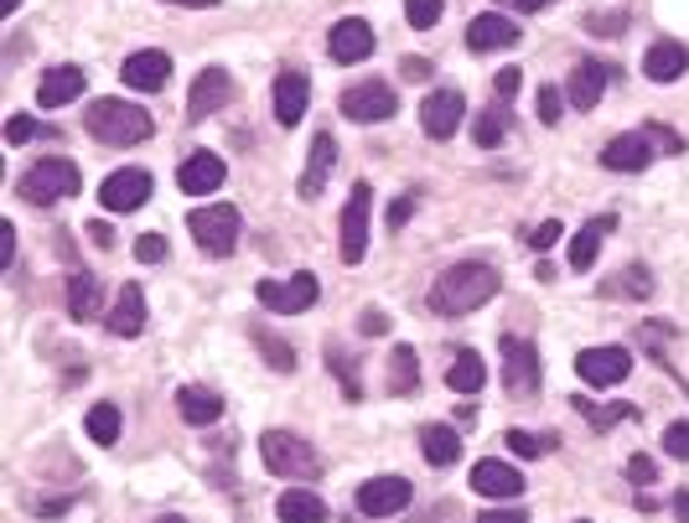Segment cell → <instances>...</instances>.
Instances as JSON below:
<instances>
[{"label":"cell","mask_w":689,"mask_h":523,"mask_svg":"<svg viewBox=\"0 0 689 523\" xmlns=\"http://www.w3.org/2000/svg\"><path fill=\"white\" fill-rule=\"evenodd\" d=\"M223 176H229V166H223V155L213 151H197L182 161V172H177V187L182 193H192V197H208L223 187Z\"/></svg>","instance_id":"obj_17"},{"label":"cell","mask_w":689,"mask_h":523,"mask_svg":"<svg viewBox=\"0 0 689 523\" xmlns=\"http://www.w3.org/2000/svg\"><path fill=\"white\" fill-rule=\"evenodd\" d=\"M649 140H653V146H664L669 155H679V151H685V140L674 136V130H664V125H649Z\"/></svg>","instance_id":"obj_48"},{"label":"cell","mask_w":689,"mask_h":523,"mask_svg":"<svg viewBox=\"0 0 689 523\" xmlns=\"http://www.w3.org/2000/svg\"><path fill=\"white\" fill-rule=\"evenodd\" d=\"M369 208H374V187L369 182H358L353 197H348V208H342V265H358L363 259V249H369Z\"/></svg>","instance_id":"obj_8"},{"label":"cell","mask_w":689,"mask_h":523,"mask_svg":"<svg viewBox=\"0 0 689 523\" xmlns=\"http://www.w3.org/2000/svg\"><path fill=\"white\" fill-rule=\"evenodd\" d=\"M611 68L596 58H581L571 68V83H565V98H571L575 109H596V98H602V89H607Z\"/></svg>","instance_id":"obj_22"},{"label":"cell","mask_w":689,"mask_h":523,"mask_svg":"<svg viewBox=\"0 0 689 523\" xmlns=\"http://www.w3.org/2000/svg\"><path fill=\"white\" fill-rule=\"evenodd\" d=\"M482 379H488V369H482V358H477L472 348H462L452 358V369H446V384H452L456 394H477V388H482Z\"/></svg>","instance_id":"obj_32"},{"label":"cell","mask_w":689,"mask_h":523,"mask_svg":"<svg viewBox=\"0 0 689 523\" xmlns=\"http://www.w3.org/2000/svg\"><path fill=\"white\" fill-rule=\"evenodd\" d=\"M611 229H617V218L602 213V218H591L586 229H581V233L571 239V270H575V275L596 265V254H602V244H607V233H611Z\"/></svg>","instance_id":"obj_26"},{"label":"cell","mask_w":689,"mask_h":523,"mask_svg":"<svg viewBox=\"0 0 689 523\" xmlns=\"http://www.w3.org/2000/svg\"><path fill=\"white\" fill-rule=\"evenodd\" d=\"M498 286H503L498 265H488V259H462V265H452L431 286V311L435 316H467V311L488 306L492 295H498Z\"/></svg>","instance_id":"obj_1"},{"label":"cell","mask_w":689,"mask_h":523,"mask_svg":"<svg viewBox=\"0 0 689 523\" xmlns=\"http://www.w3.org/2000/svg\"><path fill=\"white\" fill-rule=\"evenodd\" d=\"M327 369L337 373V384H342V394H348V399H363V373H358V363L348 358V352L327 348Z\"/></svg>","instance_id":"obj_36"},{"label":"cell","mask_w":689,"mask_h":523,"mask_svg":"<svg viewBox=\"0 0 689 523\" xmlns=\"http://www.w3.org/2000/svg\"><path fill=\"white\" fill-rule=\"evenodd\" d=\"M21 11V0H0V16H16Z\"/></svg>","instance_id":"obj_58"},{"label":"cell","mask_w":689,"mask_h":523,"mask_svg":"<svg viewBox=\"0 0 689 523\" xmlns=\"http://www.w3.org/2000/svg\"><path fill=\"white\" fill-rule=\"evenodd\" d=\"M664 451H669L674 462H689V420H674V426L664 430Z\"/></svg>","instance_id":"obj_42"},{"label":"cell","mask_w":689,"mask_h":523,"mask_svg":"<svg viewBox=\"0 0 689 523\" xmlns=\"http://www.w3.org/2000/svg\"><path fill=\"white\" fill-rule=\"evenodd\" d=\"M83 125H89V136L98 146H140V140H151V115L140 104H130V98H94Z\"/></svg>","instance_id":"obj_2"},{"label":"cell","mask_w":689,"mask_h":523,"mask_svg":"<svg viewBox=\"0 0 689 523\" xmlns=\"http://www.w3.org/2000/svg\"><path fill=\"white\" fill-rule=\"evenodd\" d=\"M151 197V172H140V166H125V172H109L98 182V202L104 208H115V213H130Z\"/></svg>","instance_id":"obj_12"},{"label":"cell","mask_w":689,"mask_h":523,"mask_svg":"<svg viewBox=\"0 0 689 523\" xmlns=\"http://www.w3.org/2000/svg\"><path fill=\"white\" fill-rule=\"evenodd\" d=\"M492 89H498V104H503V98H513V94H518V68H503Z\"/></svg>","instance_id":"obj_52"},{"label":"cell","mask_w":689,"mask_h":523,"mask_svg":"<svg viewBox=\"0 0 689 523\" xmlns=\"http://www.w3.org/2000/svg\"><path fill=\"white\" fill-rule=\"evenodd\" d=\"M420 451H425V462L431 466H452L462 456V435L452 426H425L420 430Z\"/></svg>","instance_id":"obj_31"},{"label":"cell","mask_w":689,"mask_h":523,"mask_svg":"<svg viewBox=\"0 0 689 523\" xmlns=\"http://www.w3.org/2000/svg\"><path fill=\"white\" fill-rule=\"evenodd\" d=\"M410 492L414 487L405 477H374V483L358 487V513L363 519H394V513L410 508Z\"/></svg>","instance_id":"obj_10"},{"label":"cell","mask_w":689,"mask_h":523,"mask_svg":"<svg viewBox=\"0 0 689 523\" xmlns=\"http://www.w3.org/2000/svg\"><path fill=\"white\" fill-rule=\"evenodd\" d=\"M327 47H332V62H363V58H374V26H369L363 16H342L332 26Z\"/></svg>","instance_id":"obj_16"},{"label":"cell","mask_w":689,"mask_h":523,"mask_svg":"<svg viewBox=\"0 0 689 523\" xmlns=\"http://www.w3.org/2000/svg\"><path fill=\"white\" fill-rule=\"evenodd\" d=\"M172 5H213V0H172Z\"/></svg>","instance_id":"obj_59"},{"label":"cell","mask_w":689,"mask_h":523,"mask_svg":"<svg viewBox=\"0 0 689 523\" xmlns=\"http://www.w3.org/2000/svg\"><path fill=\"white\" fill-rule=\"evenodd\" d=\"M89 233H94V244H104V249L115 244V233H109V223H89Z\"/></svg>","instance_id":"obj_56"},{"label":"cell","mask_w":689,"mask_h":523,"mask_svg":"<svg viewBox=\"0 0 689 523\" xmlns=\"http://www.w3.org/2000/svg\"><path fill=\"white\" fill-rule=\"evenodd\" d=\"M306 104H312V78L306 73H280L276 78V119L285 130H295L306 119Z\"/></svg>","instance_id":"obj_21"},{"label":"cell","mask_w":689,"mask_h":523,"mask_svg":"<svg viewBox=\"0 0 689 523\" xmlns=\"http://www.w3.org/2000/svg\"><path fill=\"white\" fill-rule=\"evenodd\" d=\"M534 109H539L545 125H554V119L565 115V94H560V89H539V104H534Z\"/></svg>","instance_id":"obj_45"},{"label":"cell","mask_w":689,"mask_h":523,"mask_svg":"<svg viewBox=\"0 0 689 523\" xmlns=\"http://www.w3.org/2000/svg\"><path fill=\"white\" fill-rule=\"evenodd\" d=\"M276 513H280V523H322L327 519V503L316 492H306V487H291V492H280Z\"/></svg>","instance_id":"obj_29"},{"label":"cell","mask_w":689,"mask_h":523,"mask_svg":"<svg viewBox=\"0 0 689 523\" xmlns=\"http://www.w3.org/2000/svg\"><path fill=\"white\" fill-rule=\"evenodd\" d=\"M83 430H89V441L94 446H115L119 441V409L104 399V405H94L89 409V420H83Z\"/></svg>","instance_id":"obj_35"},{"label":"cell","mask_w":689,"mask_h":523,"mask_svg":"<svg viewBox=\"0 0 689 523\" xmlns=\"http://www.w3.org/2000/svg\"><path fill=\"white\" fill-rule=\"evenodd\" d=\"M399 73L410 78V83H425V78H431V62H425V58H405V62H399Z\"/></svg>","instance_id":"obj_53"},{"label":"cell","mask_w":689,"mask_h":523,"mask_svg":"<svg viewBox=\"0 0 689 523\" xmlns=\"http://www.w3.org/2000/svg\"><path fill=\"white\" fill-rule=\"evenodd\" d=\"M83 176L73 161H62V155H52V161H37V166H26L21 172V197L32 202V208H52V202H62V197H79Z\"/></svg>","instance_id":"obj_4"},{"label":"cell","mask_w":689,"mask_h":523,"mask_svg":"<svg viewBox=\"0 0 689 523\" xmlns=\"http://www.w3.org/2000/svg\"><path fill=\"white\" fill-rule=\"evenodd\" d=\"M571 405L581 409V415H586V420H591V426H596V430L622 426V420H632V415H638V409H632V405H591V399H581V394H575Z\"/></svg>","instance_id":"obj_37"},{"label":"cell","mask_w":689,"mask_h":523,"mask_svg":"<svg viewBox=\"0 0 689 523\" xmlns=\"http://www.w3.org/2000/svg\"><path fill=\"white\" fill-rule=\"evenodd\" d=\"M68 316H73V322H94L98 316V280L89 270L68 275Z\"/></svg>","instance_id":"obj_30"},{"label":"cell","mask_w":689,"mask_h":523,"mask_svg":"<svg viewBox=\"0 0 689 523\" xmlns=\"http://www.w3.org/2000/svg\"><path fill=\"white\" fill-rule=\"evenodd\" d=\"M586 32H596V37H622L628 32V16L622 11H596V16H586Z\"/></svg>","instance_id":"obj_41"},{"label":"cell","mask_w":689,"mask_h":523,"mask_svg":"<svg viewBox=\"0 0 689 523\" xmlns=\"http://www.w3.org/2000/svg\"><path fill=\"white\" fill-rule=\"evenodd\" d=\"M472 487L482 498H518L524 492V472L513 462H498V456H482L472 466Z\"/></svg>","instance_id":"obj_20"},{"label":"cell","mask_w":689,"mask_h":523,"mask_svg":"<svg viewBox=\"0 0 689 523\" xmlns=\"http://www.w3.org/2000/svg\"><path fill=\"white\" fill-rule=\"evenodd\" d=\"M156 523H187V519H182V513H166V519H156Z\"/></svg>","instance_id":"obj_60"},{"label":"cell","mask_w":689,"mask_h":523,"mask_svg":"<svg viewBox=\"0 0 689 523\" xmlns=\"http://www.w3.org/2000/svg\"><path fill=\"white\" fill-rule=\"evenodd\" d=\"M643 73L653 78V83H674V78L689 73V47L685 42H653L649 53H643Z\"/></svg>","instance_id":"obj_24"},{"label":"cell","mask_w":689,"mask_h":523,"mask_svg":"<svg viewBox=\"0 0 689 523\" xmlns=\"http://www.w3.org/2000/svg\"><path fill=\"white\" fill-rule=\"evenodd\" d=\"M0 265H16V223H0Z\"/></svg>","instance_id":"obj_49"},{"label":"cell","mask_w":689,"mask_h":523,"mask_svg":"<svg viewBox=\"0 0 689 523\" xmlns=\"http://www.w3.org/2000/svg\"><path fill=\"white\" fill-rule=\"evenodd\" d=\"M342 115L353 119V125H374V119H394L399 115V98H394L389 83H378V78H369V83H353L348 94H342Z\"/></svg>","instance_id":"obj_9"},{"label":"cell","mask_w":689,"mask_h":523,"mask_svg":"<svg viewBox=\"0 0 689 523\" xmlns=\"http://www.w3.org/2000/svg\"><path fill=\"white\" fill-rule=\"evenodd\" d=\"M581 523H591V519H581Z\"/></svg>","instance_id":"obj_61"},{"label":"cell","mask_w":689,"mask_h":523,"mask_svg":"<svg viewBox=\"0 0 689 523\" xmlns=\"http://www.w3.org/2000/svg\"><path fill=\"white\" fill-rule=\"evenodd\" d=\"M104 327L115 332V337H140V332H145V291H140V286H125V291L115 295L109 316H104Z\"/></svg>","instance_id":"obj_25"},{"label":"cell","mask_w":689,"mask_h":523,"mask_svg":"<svg viewBox=\"0 0 689 523\" xmlns=\"http://www.w3.org/2000/svg\"><path fill=\"white\" fill-rule=\"evenodd\" d=\"M518 42V26L509 16H477L467 26V47L472 53H498V47H513Z\"/></svg>","instance_id":"obj_27"},{"label":"cell","mask_w":689,"mask_h":523,"mask_svg":"<svg viewBox=\"0 0 689 523\" xmlns=\"http://www.w3.org/2000/svg\"><path fill=\"white\" fill-rule=\"evenodd\" d=\"M177 409H182L187 426H213L218 415H223V399H218L213 388L187 384V388H177Z\"/></svg>","instance_id":"obj_28"},{"label":"cell","mask_w":689,"mask_h":523,"mask_svg":"<svg viewBox=\"0 0 689 523\" xmlns=\"http://www.w3.org/2000/svg\"><path fill=\"white\" fill-rule=\"evenodd\" d=\"M539 379H545L539 348L524 342V337H503V388L513 399H529V394H539Z\"/></svg>","instance_id":"obj_7"},{"label":"cell","mask_w":689,"mask_h":523,"mask_svg":"<svg viewBox=\"0 0 689 523\" xmlns=\"http://www.w3.org/2000/svg\"><path fill=\"white\" fill-rule=\"evenodd\" d=\"M229 98H234V78H229V68H202V73L192 78V94H187V119L218 115Z\"/></svg>","instance_id":"obj_14"},{"label":"cell","mask_w":689,"mask_h":523,"mask_svg":"<svg viewBox=\"0 0 689 523\" xmlns=\"http://www.w3.org/2000/svg\"><path fill=\"white\" fill-rule=\"evenodd\" d=\"M332 161H337V140H332V130H316V136H312V155H306V172H301V197H306V202H316V197L327 193Z\"/></svg>","instance_id":"obj_19"},{"label":"cell","mask_w":689,"mask_h":523,"mask_svg":"<svg viewBox=\"0 0 689 523\" xmlns=\"http://www.w3.org/2000/svg\"><path fill=\"white\" fill-rule=\"evenodd\" d=\"M669 508H674V513H679V519L689 523V487H679V492H674V503H669Z\"/></svg>","instance_id":"obj_55"},{"label":"cell","mask_w":689,"mask_h":523,"mask_svg":"<svg viewBox=\"0 0 689 523\" xmlns=\"http://www.w3.org/2000/svg\"><path fill=\"white\" fill-rule=\"evenodd\" d=\"M649 161H653L649 130H638V136H617V140H607V151H602V166H607V172H643Z\"/></svg>","instance_id":"obj_23"},{"label":"cell","mask_w":689,"mask_h":523,"mask_svg":"<svg viewBox=\"0 0 689 523\" xmlns=\"http://www.w3.org/2000/svg\"><path fill=\"white\" fill-rule=\"evenodd\" d=\"M420 388V358H414V348H394L389 352V394H414Z\"/></svg>","instance_id":"obj_33"},{"label":"cell","mask_w":689,"mask_h":523,"mask_svg":"<svg viewBox=\"0 0 689 523\" xmlns=\"http://www.w3.org/2000/svg\"><path fill=\"white\" fill-rule=\"evenodd\" d=\"M477 523H529V513H518V508H492V513H477Z\"/></svg>","instance_id":"obj_50"},{"label":"cell","mask_w":689,"mask_h":523,"mask_svg":"<svg viewBox=\"0 0 689 523\" xmlns=\"http://www.w3.org/2000/svg\"><path fill=\"white\" fill-rule=\"evenodd\" d=\"M405 21H410L414 32H431L435 21H441V0H405Z\"/></svg>","instance_id":"obj_40"},{"label":"cell","mask_w":689,"mask_h":523,"mask_svg":"<svg viewBox=\"0 0 689 523\" xmlns=\"http://www.w3.org/2000/svg\"><path fill=\"white\" fill-rule=\"evenodd\" d=\"M119 78H125V89L156 94V89H166V78H172V58H166V53H156V47L130 53V58H125V68H119Z\"/></svg>","instance_id":"obj_15"},{"label":"cell","mask_w":689,"mask_h":523,"mask_svg":"<svg viewBox=\"0 0 689 523\" xmlns=\"http://www.w3.org/2000/svg\"><path fill=\"white\" fill-rule=\"evenodd\" d=\"M259 456H265V466H270L276 477H285V483H316V477H322L316 446L301 441V435H291V430H265V435H259Z\"/></svg>","instance_id":"obj_3"},{"label":"cell","mask_w":689,"mask_h":523,"mask_svg":"<svg viewBox=\"0 0 689 523\" xmlns=\"http://www.w3.org/2000/svg\"><path fill=\"white\" fill-rule=\"evenodd\" d=\"M316 295H322V286H316L312 270H295L291 280H259L255 286V301L270 306L276 316H301V311H312Z\"/></svg>","instance_id":"obj_5"},{"label":"cell","mask_w":689,"mask_h":523,"mask_svg":"<svg viewBox=\"0 0 689 523\" xmlns=\"http://www.w3.org/2000/svg\"><path fill=\"white\" fill-rule=\"evenodd\" d=\"M187 229H192L197 249H208L223 259V254H234V244H238V208H229V202L197 208V213L187 218Z\"/></svg>","instance_id":"obj_6"},{"label":"cell","mask_w":689,"mask_h":523,"mask_svg":"<svg viewBox=\"0 0 689 523\" xmlns=\"http://www.w3.org/2000/svg\"><path fill=\"white\" fill-rule=\"evenodd\" d=\"M136 259H140V265H161V259H166V239H161V233H140V239H136Z\"/></svg>","instance_id":"obj_43"},{"label":"cell","mask_w":689,"mask_h":523,"mask_svg":"<svg viewBox=\"0 0 689 523\" xmlns=\"http://www.w3.org/2000/svg\"><path fill=\"white\" fill-rule=\"evenodd\" d=\"M5 140H11V146L37 140V119H32V115H11V119H5Z\"/></svg>","instance_id":"obj_46"},{"label":"cell","mask_w":689,"mask_h":523,"mask_svg":"<svg viewBox=\"0 0 689 523\" xmlns=\"http://www.w3.org/2000/svg\"><path fill=\"white\" fill-rule=\"evenodd\" d=\"M632 369V352L628 348H586L581 358H575V373L586 379L591 388H611L622 384Z\"/></svg>","instance_id":"obj_13"},{"label":"cell","mask_w":689,"mask_h":523,"mask_svg":"<svg viewBox=\"0 0 689 523\" xmlns=\"http://www.w3.org/2000/svg\"><path fill=\"white\" fill-rule=\"evenodd\" d=\"M462 119H467V98H462V89H435V94L420 104V125H425V136L431 140H452Z\"/></svg>","instance_id":"obj_11"},{"label":"cell","mask_w":689,"mask_h":523,"mask_svg":"<svg viewBox=\"0 0 689 523\" xmlns=\"http://www.w3.org/2000/svg\"><path fill=\"white\" fill-rule=\"evenodd\" d=\"M472 140L477 146H503V140H509V109H503V104H492V109H482V115L472 119Z\"/></svg>","instance_id":"obj_34"},{"label":"cell","mask_w":689,"mask_h":523,"mask_svg":"<svg viewBox=\"0 0 689 523\" xmlns=\"http://www.w3.org/2000/svg\"><path fill=\"white\" fill-rule=\"evenodd\" d=\"M554 244H560V223H554V218H545V223H534V229H529V249L534 254L554 249Z\"/></svg>","instance_id":"obj_44"},{"label":"cell","mask_w":689,"mask_h":523,"mask_svg":"<svg viewBox=\"0 0 689 523\" xmlns=\"http://www.w3.org/2000/svg\"><path fill=\"white\" fill-rule=\"evenodd\" d=\"M83 83H89V73H83L79 62H62V68H47L37 83V98L42 109H62V104H73V98H83Z\"/></svg>","instance_id":"obj_18"},{"label":"cell","mask_w":689,"mask_h":523,"mask_svg":"<svg viewBox=\"0 0 689 523\" xmlns=\"http://www.w3.org/2000/svg\"><path fill=\"white\" fill-rule=\"evenodd\" d=\"M509 451H513V456H545V451H554V435H534V430H509Z\"/></svg>","instance_id":"obj_39"},{"label":"cell","mask_w":689,"mask_h":523,"mask_svg":"<svg viewBox=\"0 0 689 523\" xmlns=\"http://www.w3.org/2000/svg\"><path fill=\"white\" fill-rule=\"evenodd\" d=\"M545 5H554V0H518V11H545Z\"/></svg>","instance_id":"obj_57"},{"label":"cell","mask_w":689,"mask_h":523,"mask_svg":"<svg viewBox=\"0 0 689 523\" xmlns=\"http://www.w3.org/2000/svg\"><path fill=\"white\" fill-rule=\"evenodd\" d=\"M410 213H414V197H399V202L389 208V229H405V223H410Z\"/></svg>","instance_id":"obj_54"},{"label":"cell","mask_w":689,"mask_h":523,"mask_svg":"<svg viewBox=\"0 0 689 523\" xmlns=\"http://www.w3.org/2000/svg\"><path fill=\"white\" fill-rule=\"evenodd\" d=\"M255 342H259V352H265V363H270V369H280V373L295 369V348H285L280 337H270V332H255Z\"/></svg>","instance_id":"obj_38"},{"label":"cell","mask_w":689,"mask_h":523,"mask_svg":"<svg viewBox=\"0 0 689 523\" xmlns=\"http://www.w3.org/2000/svg\"><path fill=\"white\" fill-rule=\"evenodd\" d=\"M358 332L378 337V332H389V316H384V311H363V316H358Z\"/></svg>","instance_id":"obj_51"},{"label":"cell","mask_w":689,"mask_h":523,"mask_svg":"<svg viewBox=\"0 0 689 523\" xmlns=\"http://www.w3.org/2000/svg\"><path fill=\"white\" fill-rule=\"evenodd\" d=\"M653 477H658L653 456H643V451H638V456H628V483H632V487H649Z\"/></svg>","instance_id":"obj_47"}]
</instances>
